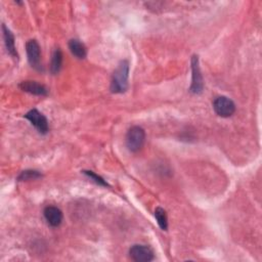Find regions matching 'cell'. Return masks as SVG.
I'll return each mask as SVG.
<instances>
[{
    "label": "cell",
    "instance_id": "cell-8",
    "mask_svg": "<svg viewBox=\"0 0 262 262\" xmlns=\"http://www.w3.org/2000/svg\"><path fill=\"white\" fill-rule=\"evenodd\" d=\"M20 89L33 96H38V97H46L48 95V90L46 87L36 81H23L19 84Z\"/></svg>",
    "mask_w": 262,
    "mask_h": 262
},
{
    "label": "cell",
    "instance_id": "cell-2",
    "mask_svg": "<svg viewBox=\"0 0 262 262\" xmlns=\"http://www.w3.org/2000/svg\"><path fill=\"white\" fill-rule=\"evenodd\" d=\"M145 140V132L139 126L131 127L126 134V145L127 149L132 152H138L144 144Z\"/></svg>",
    "mask_w": 262,
    "mask_h": 262
},
{
    "label": "cell",
    "instance_id": "cell-7",
    "mask_svg": "<svg viewBox=\"0 0 262 262\" xmlns=\"http://www.w3.org/2000/svg\"><path fill=\"white\" fill-rule=\"evenodd\" d=\"M129 256L136 262H150L155 259L154 251L144 245H134L129 250Z\"/></svg>",
    "mask_w": 262,
    "mask_h": 262
},
{
    "label": "cell",
    "instance_id": "cell-12",
    "mask_svg": "<svg viewBox=\"0 0 262 262\" xmlns=\"http://www.w3.org/2000/svg\"><path fill=\"white\" fill-rule=\"evenodd\" d=\"M62 65H63V53L60 48H56L52 54L51 64H50V72L53 75L57 74L62 69Z\"/></svg>",
    "mask_w": 262,
    "mask_h": 262
},
{
    "label": "cell",
    "instance_id": "cell-5",
    "mask_svg": "<svg viewBox=\"0 0 262 262\" xmlns=\"http://www.w3.org/2000/svg\"><path fill=\"white\" fill-rule=\"evenodd\" d=\"M25 118L31 122V124L37 129V131L41 134H46L49 130L48 126V121L46 117L40 113L38 110L33 109L29 111L26 115Z\"/></svg>",
    "mask_w": 262,
    "mask_h": 262
},
{
    "label": "cell",
    "instance_id": "cell-14",
    "mask_svg": "<svg viewBox=\"0 0 262 262\" xmlns=\"http://www.w3.org/2000/svg\"><path fill=\"white\" fill-rule=\"evenodd\" d=\"M42 178V174L36 170H25L21 172L18 177L19 182H27V181H35Z\"/></svg>",
    "mask_w": 262,
    "mask_h": 262
},
{
    "label": "cell",
    "instance_id": "cell-15",
    "mask_svg": "<svg viewBox=\"0 0 262 262\" xmlns=\"http://www.w3.org/2000/svg\"><path fill=\"white\" fill-rule=\"evenodd\" d=\"M82 172H83V174H85V176H86L87 178L91 179V181L95 182L97 185L102 186V187H109V185L107 184V182H106L103 178H101L100 176H98V174H96L94 171L84 170V171H82Z\"/></svg>",
    "mask_w": 262,
    "mask_h": 262
},
{
    "label": "cell",
    "instance_id": "cell-1",
    "mask_svg": "<svg viewBox=\"0 0 262 262\" xmlns=\"http://www.w3.org/2000/svg\"><path fill=\"white\" fill-rule=\"evenodd\" d=\"M129 63L123 60L118 65V68L113 74L111 81V92L113 94H124L128 90Z\"/></svg>",
    "mask_w": 262,
    "mask_h": 262
},
{
    "label": "cell",
    "instance_id": "cell-6",
    "mask_svg": "<svg viewBox=\"0 0 262 262\" xmlns=\"http://www.w3.org/2000/svg\"><path fill=\"white\" fill-rule=\"evenodd\" d=\"M26 51H27L28 61L31 67L39 72L43 71L41 61H40V46L38 42L34 39L29 40L26 43Z\"/></svg>",
    "mask_w": 262,
    "mask_h": 262
},
{
    "label": "cell",
    "instance_id": "cell-13",
    "mask_svg": "<svg viewBox=\"0 0 262 262\" xmlns=\"http://www.w3.org/2000/svg\"><path fill=\"white\" fill-rule=\"evenodd\" d=\"M155 217H156V220H157L160 228L162 230H167V228H168V218H167L166 211L161 207L156 208Z\"/></svg>",
    "mask_w": 262,
    "mask_h": 262
},
{
    "label": "cell",
    "instance_id": "cell-10",
    "mask_svg": "<svg viewBox=\"0 0 262 262\" xmlns=\"http://www.w3.org/2000/svg\"><path fill=\"white\" fill-rule=\"evenodd\" d=\"M3 32H4V38H5V43H6V47L8 52L14 57V59H18L19 54L16 48V43H15V36L12 33V31L4 24L3 25Z\"/></svg>",
    "mask_w": 262,
    "mask_h": 262
},
{
    "label": "cell",
    "instance_id": "cell-11",
    "mask_svg": "<svg viewBox=\"0 0 262 262\" xmlns=\"http://www.w3.org/2000/svg\"><path fill=\"white\" fill-rule=\"evenodd\" d=\"M69 48L72 54L79 60H83L87 55L86 46L78 39H71L69 41Z\"/></svg>",
    "mask_w": 262,
    "mask_h": 262
},
{
    "label": "cell",
    "instance_id": "cell-4",
    "mask_svg": "<svg viewBox=\"0 0 262 262\" xmlns=\"http://www.w3.org/2000/svg\"><path fill=\"white\" fill-rule=\"evenodd\" d=\"M213 109L218 116L228 118L236 112V105L226 97H218L213 102Z\"/></svg>",
    "mask_w": 262,
    "mask_h": 262
},
{
    "label": "cell",
    "instance_id": "cell-9",
    "mask_svg": "<svg viewBox=\"0 0 262 262\" xmlns=\"http://www.w3.org/2000/svg\"><path fill=\"white\" fill-rule=\"evenodd\" d=\"M44 218L47 221V223L52 227H57L61 225L63 221V212L61 209L54 206H47L44 211Z\"/></svg>",
    "mask_w": 262,
    "mask_h": 262
},
{
    "label": "cell",
    "instance_id": "cell-3",
    "mask_svg": "<svg viewBox=\"0 0 262 262\" xmlns=\"http://www.w3.org/2000/svg\"><path fill=\"white\" fill-rule=\"evenodd\" d=\"M192 85L190 87V92L194 95H200L204 90V81L200 70L198 55H193L192 57Z\"/></svg>",
    "mask_w": 262,
    "mask_h": 262
}]
</instances>
